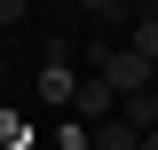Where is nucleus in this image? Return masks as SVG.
Returning a JSON list of instances; mask_svg holds the SVG:
<instances>
[{
	"label": "nucleus",
	"instance_id": "3",
	"mask_svg": "<svg viewBox=\"0 0 158 150\" xmlns=\"http://www.w3.org/2000/svg\"><path fill=\"white\" fill-rule=\"evenodd\" d=\"M135 56L158 71V8H135Z\"/></svg>",
	"mask_w": 158,
	"mask_h": 150
},
{
	"label": "nucleus",
	"instance_id": "2",
	"mask_svg": "<svg viewBox=\"0 0 158 150\" xmlns=\"http://www.w3.org/2000/svg\"><path fill=\"white\" fill-rule=\"evenodd\" d=\"M71 87L79 79L63 71V63H40V103H48V111H71Z\"/></svg>",
	"mask_w": 158,
	"mask_h": 150
},
{
	"label": "nucleus",
	"instance_id": "1",
	"mask_svg": "<svg viewBox=\"0 0 158 150\" xmlns=\"http://www.w3.org/2000/svg\"><path fill=\"white\" fill-rule=\"evenodd\" d=\"M95 79L118 95V103H135V95H158V71L135 56V48H95Z\"/></svg>",
	"mask_w": 158,
	"mask_h": 150
},
{
	"label": "nucleus",
	"instance_id": "5",
	"mask_svg": "<svg viewBox=\"0 0 158 150\" xmlns=\"http://www.w3.org/2000/svg\"><path fill=\"white\" fill-rule=\"evenodd\" d=\"M142 150H158V134H142Z\"/></svg>",
	"mask_w": 158,
	"mask_h": 150
},
{
	"label": "nucleus",
	"instance_id": "4",
	"mask_svg": "<svg viewBox=\"0 0 158 150\" xmlns=\"http://www.w3.org/2000/svg\"><path fill=\"white\" fill-rule=\"evenodd\" d=\"M95 150H142V134L127 127V119H103V127H95Z\"/></svg>",
	"mask_w": 158,
	"mask_h": 150
}]
</instances>
